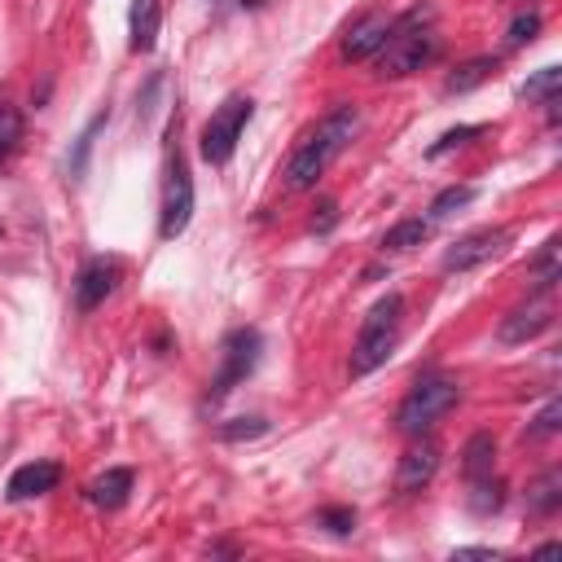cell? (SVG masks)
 <instances>
[{
    "label": "cell",
    "instance_id": "3",
    "mask_svg": "<svg viewBox=\"0 0 562 562\" xmlns=\"http://www.w3.org/2000/svg\"><path fill=\"white\" fill-rule=\"evenodd\" d=\"M400 321H404V299L395 290L382 294L369 307V316L360 325V338L351 347V378H364V373H373L391 360V351L400 347Z\"/></svg>",
    "mask_w": 562,
    "mask_h": 562
},
{
    "label": "cell",
    "instance_id": "9",
    "mask_svg": "<svg viewBox=\"0 0 562 562\" xmlns=\"http://www.w3.org/2000/svg\"><path fill=\"white\" fill-rule=\"evenodd\" d=\"M505 241H509V228H474V233L457 237V241L443 250V268H448V272H470V268L487 263L492 255H501Z\"/></svg>",
    "mask_w": 562,
    "mask_h": 562
},
{
    "label": "cell",
    "instance_id": "30",
    "mask_svg": "<svg viewBox=\"0 0 562 562\" xmlns=\"http://www.w3.org/2000/svg\"><path fill=\"white\" fill-rule=\"evenodd\" d=\"M321 527H329L334 536H351L356 531V509H342V505L321 509Z\"/></svg>",
    "mask_w": 562,
    "mask_h": 562
},
{
    "label": "cell",
    "instance_id": "17",
    "mask_svg": "<svg viewBox=\"0 0 562 562\" xmlns=\"http://www.w3.org/2000/svg\"><path fill=\"white\" fill-rule=\"evenodd\" d=\"M496 75V57H470L465 66H457L448 79H443V92H470L479 83H487Z\"/></svg>",
    "mask_w": 562,
    "mask_h": 562
},
{
    "label": "cell",
    "instance_id": "7",
    "mask_svg": "<svg viewBox=\"0 0 562 562\" xmlns=\"http://www.w3.org/2000/svg\"><path fill=\"white\" fill-rule=\"evenodd\" d=\"M259 334L255 329H233L228 338H224V351H220V373H215V382H211V400H224L237 382H246L250 378V369L259 364Z\"/></svg>",
    "mask_w": 562,
    "mask_h": 562
},
{
    "label": "cell",
    "instance_id": "33",
    "mask_svg": "<svg viewBox=\"0 0 562 562\" xmlns=\"http://www.w3.org/2000/svg\"><path fill=\"white\" fill-rule=\"evenodd\" d=\"M558 553H562V544H558V540H549V544H540V549H536V558H558Z\"/></svg>",
    "mask_w": 562,
    "mask_h": 562
},
{
    "label": "cell",
    "instance_id": "11",
    "mask_svg": "<svg viewBox=\"0 0 562 562\" xmlns=\"http://www.w3.org/2000/svg\"><path fill=\"white\" fill-rule=\"evenodd\" d=\"M114 281H119V263L114 259H105V255L88 259L79 268V277H75V307L79 312H92L97 303H105V294L114 290Z\"/></svg>",
    "mask_w": 562,
    "mask_h": 562
},
{
    "label": "cell",
    "instance_id": "23",
    "mask_svg": "<svg viewBox=\"0 0 562 562\" xmlns=\"http://www.w3.org/2000/svg\"><path fill=\"white\" fill-rule=\"evenodd\" d=\"M531 272L540 281V290H553V281H558V237L544 241V250L531 259Z\"/></svg>",
    "mask_w": 562,
    "mask_h": 562
},
{
    "label": "cell",
    "instance_id": "26",
    "mask_svg": "<svg viewBox=\"0 0 562 562\" xmlns=\"http://www.w3.org/2000/svg\"><path fill=\"white\" fill-rule=\"evenodd\" d=\"M536 31H540V13H536V9H527V13H518V18L509 22V35H505V44H509V48H518V44H531V40H536Z\"/></svg>",
    "mask_w": 562,
    "mask_h": 562
},
{
    "label": "cell",
    "instance_id": "29",
    "mask_svg": "<svg viewBox=\"0 0 562 562\" xmlns=\"http://www.w3.org/2000/svg\"><path fill=\"white\" fill-rule=\"evenodd\" d=\"M474 492H479V496H470V505H474L479 514L501 509V501H505V496H501V483H492V474H487V479H474Z\"/></svg>",
    "mask_w": 562,
    "mask_h": 562
},
{
    "label": "cell",
    "instance_id": "22",
    "mask_svg": "<svg viewBox=\"0 0 562 562\" xmlns=\"http://www.w3.org/2000/svg\"><path fill=\"white\" fill-rule=\"evenodd\" d=\"M101 123H105V114H97V119H92V123L79 132V140H75V154H70V176H75V180L88 171V154H92V140H97Z\"/></svg>",
    "mask_w": 562,
    "mask_h": 562
},
{
    "label": "cell",
    "instance_id": "20",
    "mask_svg": "<svg viewBox=\"0 0 562 562\" xmlns=\"http://www.w3.org/2000/svg\"><path fill=\"white\" fill-rule=\"evenodd\" d=\"M474 202V189L470 184H448L443 193H435V202H430V220H448V215H457L461 206H470Z\"/></svg>",
    "mask_w": 562,
    "mask_h": 562
},
{
    "label": "cell",
    "instance_id": "14",
    "mask_svg": "<svg viewBox=\"0 0 562 562\" xmlns=\"http://www.w3.org/2000/svg\"><path fill=\"white\" fill-rule=\"evenodd\" d=\"M158 22H162V0H132V9H127L132 53H149L158 44Z\"/></svg>",
    "mask_w": 562,
    "mask_h": 562
},
{
    "label": "cell",
    "instance_id": "4",
    "mask_svg": "<svg viewBox=\"0 0 562 562\" xmlns=\"http://www.w3.org/2000/svg\"><path fill=\"white\" fill-rule=\"evenodd\" d=\"M457 382L452 378H422L404 400H400V408H395V426H400V435H426L452 404H457Z\"/></svg>",
    "mask_w": 562,
    "mask_h": 562
},
{
    "label": "cell",
    "instance_id": "5",
    "mask_svg": "<svg viewBox=\"0 0 562 562\" xmlns=\"http://www.w3.org/2000/svg\"><path fill=\"white\" fill-rule=\"evenodd\" d=\"M250 114H255V101L241 97V92L224 97V101L211 110V119H206V127H202V140H198V149H202V158H206L211 167H220V162L233 158V149H237V140H241Z\"/></svg>",
    "mask_w": 562,
    "mask_h": 562
},
{
    "label": "cell",
    "instance_id": "16",
    "mask_svg": "<svg viewBox=\"0 0 562 562\" xmlns=\"http://www.w3.org/2000/svg\"><path fill=\"white\" fill-rule=\"evenodd\" d=\"M127 492H132V470H105L101 479L88 483V496H92V505H101V509H119V505L127 501Z\"/></svg>",
    "mask_w": 562,
    "mask_h": 562
},
{
    "label": "cell",
    "instance_id": "1",
    "mask_svg": "<svg viewBox=\"0 0 562 562\" xmlns=\"http://www.w3.org/2000/svg\"><path fill=\"white\" fill-rule=\"evenodd\" d=\"M360 132V110L356 105H334L321 123H316V132L294 149V158H290V167H285V184L290 189H312L321 176H325V167L347 149V140Z\"/></svg>",
    "mask_w": 562,
    "mask_h": 562
},
{
    "label": "cell",
    "instance_id": "18",
    "mask_svg": "<svg viewBox=\"0 0 562 562\" xmlns=\"http://www.w3.org/2000/svg\"><path fill=\"white\" fill-rule=\"evenodd\" d=\"M562 505V470H544L531 487H527V509L531 514H553Z\"/></svg>",
    "mask_w": 562,
    "mask_h": 562
},
{
    "label": "cell",
    "instance_id": "2",
    "mask_svg": "<svg viewBox=\"0 0 562 562\" xmlns=\"http://www.w3.org/2000/svg\"><path fill=\"white\" fill-rule=\"evenodd\" d=\"M430 18H435V9L417 4V9H408L404 18L391 22L386 44L373 53V57H378V79H404V75L422 70V66L439 53V35H435Z\"/></svg>",
    "mask_w": 562,
    "mask_h": 562
},
{
    "label": "cell",
    "instance_id": "31",
    "mask_svg": "<svg viewBox=\"0 0 562 562\" xmlns=\"http://www.w3.org/2000/svg\"><path fill=\"white\" fill-rule=\"evenodd\" d=\"M334 220H338V206L334 202H321V215H312V228L325 233V228H334Z\"/></svg>",
    "mask_w": 562,
    "mask_h": 562
},
{
    "label": "cell",
    "instance_id": "6",
    "mask_svg": "<svg viewBox=\"0 0 562 562\" xmlns=\"http://www.w3.org/2000/svg\"><path fill=\"white\" fill-rule=\"evenodd\" d=\"M193 220V176L189 162L180 154H171L167 162V180H162V206H158V237H180Z\"/></svg>",
    "mask_w": 562,
    "mask_h": 562
},
{
    "label": "cell",
    "instance_id": "12",
    "mask_svg": "<svg viewBox=\"0 0 562 562\" xmlns=\"http://www.w3.org/2000/svg\"><path fill=\"white\" fill-rule=\"evenodd\" d=\"M435 470H439V443H430V439L417 435V443L400 457L395 487H400V492H422V487L435 479Z\"/></svg>",
    "mask_w": 562,
    "mask_h": 562
},
{
    "label": "cell",
    "instance_id": "21",
    "mask_svg": "<svg viewBox=\"0 0 562 562\" xmlns=\"http://www.w3.org/2000/svg\"><path fill=\"white\" fill-rule=\"evenodd\" d=\"M558 88H562V70H558V66H544V70H536V75L522 83V97H527V101H549V97H558Z\"/></svg>",
    "mask_w": 562,
    "mask_h": 562
},
{
    "label": "cell",
    "instance_id": "8",
    "mask_svg": "<svg viewBox=\"0 0 562 562\" xmlns=\"http://www.w3.org/2000/svg\"><path fill=\"white\" fill-rule=\"evenodd\" d=\"M553 325V303H549V290H536L527 303H518L501 325H496V338L505 342V347H518V342H527V338H536V334H544Z\"/></svg>",
    "mask_w": 562,
    "mask_h": 562
},
{
    "label": "cell",
    "instance_id": "13",
    "mask_svg": "<svg viewBox=\"0 0 562 562\" xmlns=\"http://www.w3.org/2000/svg\"><path fill=\"white\" fill-rule=\"evenodd\" d=\"M57 479H61V470H57L53 461H26V465H18V470L9 474V501L44 496V492L57 487Z\"/></svg>",
    "mask_w": 562,
    "mask_h": 562
},
{
    "label": "cell",
    "instance_id": "32",
    "mask_svg": "<svg viewBox=\"0 0 562 562\" xmlns=\"http://www.w3.org/2000/svg\"><path fill=\"white\" fill-rule=\"evenodd\" d=\"M452 558H492L496 562L501 553L496 549H483V544H470V549H452Z\"/></svg>",
    "mask_w": 562,
    "mask_h": 562
},
{
    "label": "cell",
    "instance_id": "27",
    "mask_svg": "<svg viewBox=\"0 0 562 562\" xmlns=\"http://www.w3.org/2000/svg\"><path fill=\"white\" fill-rule=\"evenodd\" d=\"M263 430H268L263 417H233L228 426H220V439H228V443H233V439H259Z\"/></svg>",
    "mask_w": 562,
    "mask_h": 562
},
{
    "label": "cell",
    "instance_id": "19",
    "mask_svg": "<svg viewBox=\"0 0 562 562\" xmlns=\"http://www.w3.org/2000/svg\"><path fill=\"white\" fill-rule=\"evenodd\" d=\"M426 233H430V220H400V224H391L386 228V237H382V250H413V246H422L426 241Z\"/></svg>",
    "mask_w": 562,
    "mask_h": 562
},
{
    "label": "cell",
    "instance_id": "25",
    "mask_svg": "<svg viewBox=\"0 0 562 562\" xmlns=\"http://www.w3.org/2000/svg\"><path fill=\"white\" fill-rule=\"evenodd\" d=\"M562 426V400H549L536 417H531V426H527V439H544V435H553Z\"/></svg>",
    "mask_w": 562,
    "mask_h": 562
},
{
    "label": "cell",
    "instance_id": "10",
    "mask_svg": "<svg viewBox=\"0 0 562 562\" xmlns=\"http://www.w3.org/2000/svg\"><path fill=\"white\" fill-rule=\"evenodd\" d=\"M391 13L386 9H369V13H360L351 26H347V35H342V57L347 61H364V57H373L382 44H386V35H391Z\"/></svg>",
    "mask_w": 562,
    "mask_h": 562
},
{
    "label": "cell",
    "instance_id": "28",
    "mask_svg": "<svg viewBox=\"0 0 562 562\" xmlns=\"http://www.w3.org/2000/svg\"><path fill=\"white\" fill-rule=\"evenodd\" d=\"M483 127H474V123H465V127H448L435 145H430V158H439V154H448V149H457V145H465V140H474Z\"/></svg>",
    "mask_w": 562,
    "mask_h": 562
},
{
    "label": "cell",
    "instance_id": "24",
    "mask_svg": "<svg viewBox=\"0 0 562 562\" xmlns=\"http://www.w3.org/2000/svg\"><path fill=\"white\" fill-rule=\"evenodd\" d=\"M18 140H22V114L13 105H0V162L18 149Z\"/></svg>",
    "mask_w": 562,
    "mask_h": 562
},
{
    "label": "cell",
    "instance_id": "15",
    "mask_svg": "<svg viewBox=\"0 0 562 562\" xmlns=\"http://www.w3.org/2000/svg\"><path fill=\"white\" fill-rule=\"evenodd\" d=\"M492 465H496V439H492L487 430L470 435V439H465V448H461V474L474 483V479H487V474H492Z\"/></svg>",
    "mask_w": 562,
    "mask_h": 562
}]
</instances>
